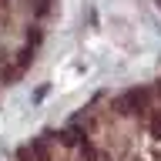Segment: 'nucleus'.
<instances>
[{
	"instance_id": "nucleus-5",
	"label": "nucleus",
	"mask_w": 161,
	"mask_h": 161,
	"mask_svg": "<svg viewBox=\"0 0 161 161\" xmlns=\"http://www.w3.org/2000/svg\"><path fill=\"white\" fill-rule=\"evenodd\" d=\"M17 161H34V151H30V148H20L17 151Z\"/></svg>"
},
{
	"instance_id": "nucleus-1",
	"label": "nucleus",
	"mask_w": 161,
	"mask_h": 161,
	"mask_svg": "<svg viewBox=\"0 0 161 161\" xmlns=\"http://www.w3.org/2000/svg\"><path fill=\"white\" fill-rule=\"evenodd\" d=\"M151 101V91L148 87H134L128 91V94H121L118 101H114V108H118V114H134V111H144Z\"/></svg>"
},
{
	"instance_id": "nucleus-4",
	"label": "nucleus",
	"mask_w": 161,
	"mask_h": 161,
	"mask_svg": "<svg viewBox=\"0 0 161 161\" xmlns=\"http://www.w3.org/2000/svg\"><path fill=\"white\" fill-rule=\"evenodd\" d=\"M148 131H151V138H154V141H161V111H154V114H151Z\"/></svg>"
},
{
	"instance_id": "nucleus-3",
	"label": "nucleus",
	"mask_w": 161,
	"mask_h": 161,
	"mask_svg": "<svg viewBox=\"0 0 161 161\" xmlns=\"http://www.w3.org/2000/svg\"><path fill=\"white\" fill-rule=\"evenodd\" d=\"M60 141H64L67 148H74V144H80V131H77V128H67L64 134H60Z\"/></svg>"
},
{
	"instance_id": "nucleus-2",
	"label": "nucleus",
	"mask_w": 161,
	"mask_h": 161,
	"mask_svg": "<svg viewBox=\"0 0 161 161\" xmlns=\"http://www.w3.org/2000/svg\"><path fill=\"white\" fill-rule=\"evenodd\" d=\"M30 151H34V158H37V161H50L47 138H37V141H30Z\"/></svg>"
},
{
	"instance_id": "nucleus-7",
	"label": "nucleus",
	"mask_w": 161,
	"mask_h": 161,
	"mask_svg": "<svg viewBox=\"0 0 161 161\" xmlns=\"http://www.w3.org/2000/svg\"><path fill=\"white\" fill-rule=\"evenodd\" d=\"M154 3H158V10H161V0H154Z\"/></svg>"
},
{
	"instance_id": "nucleus-6",
	"label": "nucleus",
	"mask_w": 161,
	"mask_h": 161,
	"mask_svg": "<svg viewBox=\"0 0 161 161\" xmlns=\"http://www.w3.org/2000/svg\"><path fill=\"white\" fill-rule=\"evenodd\" d=\"M0 7H7V0H0Z\"/></svg>"
}]
</instances>
